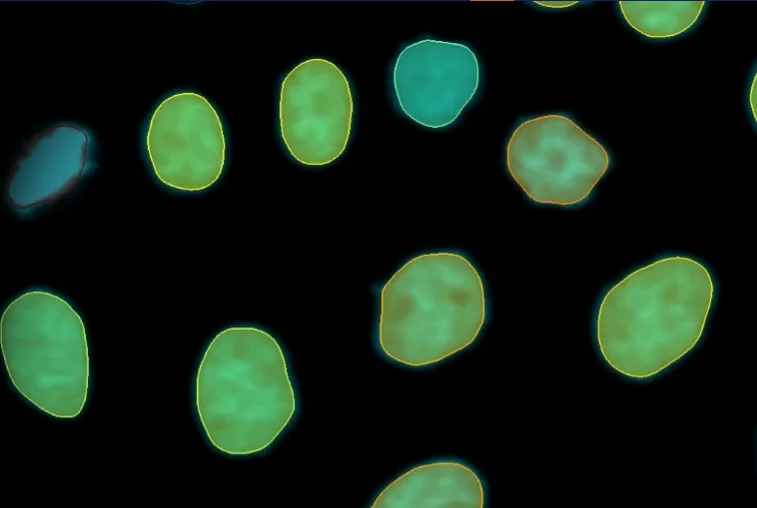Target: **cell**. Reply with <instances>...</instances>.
<instances>
[{"mask_svg":"<svg viewBox=\"0 0 757 508\" xmlns=\"http://www.w3.org/2000/svg\"><path fill=\"white\" fill-rule=\"evenodd\" d=\"M714 297L709 269L692 257H663L633 270L606 291L597 307L601 357L626 378L646 380L662 373L701 340Z\"/></svg>","mask_w":757,"mask_h":508,"instance_id":"obj_1","label":"cell"},{"mask_svg":"<svg viewBox=\"0 0 757 508\" xmlns=\"http://www.w3.org/2000/svg\"><path fill=\"white\" fill-rule=\"evenodd\" d=\"M194 404L207 440L219 452L248 456L268 449L297 410L295 388L278 340L249 325L218 332L198 365Z\"/></svg>","mask_w":757,"mask_h":508,"instance_id":"obj_2","label":"cell"},{"mask_svg":"<svg viewBox=\"0 0 757 508\" xmlns=\"http://www.w3.org/2000/svg\"><path fill=\"white\" fill-rule=\"evenodd\" d=\"M487 319L485 283L472 261L454 251L422 253L380 287L376 345L396 364L430 367L473 345Z\"/></svg>","mask_w":757,"mask_h":508,"instance_id":"obj_3","label":"cell"},{"mask_svg":"<svg viewBox=\"0 0 757 508\" xmlns=\"http://www.w3.org/2000/svg\"><path fill=\"white\" fill-rule=\"evenodd\" d=\"M0 345L8 377L23 398L55 418L81 414L89 348L85 324L65 299L43 290L16 297L2 313Z\"/></svg>","mask_w":757,"mask_h":508,"instance_id":"obj_4","label":"cell"},{"mask_svg":"<svg viewBox=\"0 0 757 508\" xmlns=\"http://www.w3.org/2000/svg\"><path fill=\"white\" fill-rule=\"evenodd\" d=\"M506 169L534 203L575 206L610 166L606 148L571 118L547 114L521 122L505 149Z\"/></svg>","mask_w":757,"mask_h":508,"instance_id":"obj_5","label":"cell"},{"mask_svg":"<svg viewBox=\"0 0 757 508\" xmlns=\"http://www.w3.org/2000/svg\"><path fill=\"white\" fill-rule=\"evenodd\" d=\"M354 99L343 71L324 58H310L283 78L278 121L290 156L308 167L326 166L347 149Z\"/></svg>","mask_w":757,"mask_h":508,"instance_id":"obj_6","label":"cell"},{"mask_svg":"<svg viewBox=\"0 0 757 508\" xmlns=\"http://www.w3.org/2000/svg\"><path fill=\"white\" fill-rule=\"evenodd\" d=\"M145 150L161 184L180 192L204 191L221 178L226 163L220 115L201 94H171L150 116Z\"/></svg>","mask_w":757,"mask_h":508,"instance_id":"obj_7","label":"cell"},{"mask_svg":"<svg viewBox=\"0 0 757 508\" xmlns=\"http://www.w3.org/2000/svg\"><path fill=\"white\" fill-rule=\"evenodd\" d=\"M479 84L478 57L458 42L429 38L413 42L400 51L392 71L400 110L432 129L454 123L475 97Z\"/></svg>","mask_w":757,"mask_h":508,"instance_id":"obj_8","label":"cell"},{"mask_svg":"<svg viewBox=\"0 0 757 508\" xmlns=\"http://www.w3.org/2000/svg\"><path fill=\"white\" fill-rule=\"evenodd\" d=\"M93 165L90 133L76 125H57L30 142L7 184V198L28 211L67 193Z\"/></svg>","mask_w":757,"mask_h":508,"instance_id":"obj_9","label":"cell"},{"mask_svg":"<svg viewBox=\"0 0 757 508\" xmlns=\"http://www.w3.org/2000/svg\"><path fill=\"white\" fill-rule=\"evenodd\" d=\"M486 489L469 465L441 459L416 465L388 483L372 508H483Z\"/></svg>","mask_w":757,"mask_h":508,"instance_id":"obj_10","label":"cell"},{"mask_svg":"<svg viewBox=\"0 0 757 508\" xmlns=\"http://www.w3.org/2000/svg\"><path fill=\"white\" fill-rule=\"evenodd\" d=\"M626 23L651 39L679 36L691 29L702 15L705 1H620Z\"/></svg>","mask_w":757,"mask_h":508,"instance_id":"obj_11","label":"cell"},{"mask_svg":"<svg viewBox=\"0 0 757 508\" xmlns=\"http://www.w3.org/2000/svg\"><path fill=\"white\" fill-rule=\"evenodd\" d=\"M535 4L546 8H568L576 5L577 1H536Z\"/></svg>","mask_w":757,"mask_h":508,"instance_id":"obj_12","label":"cell"}]
</instances>
